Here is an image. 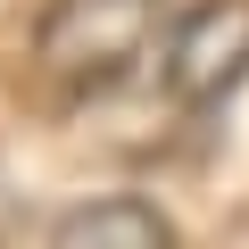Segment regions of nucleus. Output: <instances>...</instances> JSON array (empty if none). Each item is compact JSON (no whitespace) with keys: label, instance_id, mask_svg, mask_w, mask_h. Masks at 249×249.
I'll return each instance as SVG.
<instances>
[{"label":"nucleus","instance_id":"nucleus-3","mask_svg":"<svg viewBox=\"0 0 249 249\" xmlns=\"http://www.w3.org/2000/svg\"><path fill=\"white\" fill-rule=\"evenodd\" d=\"M42 249H175V224L142 191H100V199H75Z\"/></svg>","mask_w":249,"mask_h":249},{"label":"nucleus","instance_id":"nucleus-2","mask_svg":"<svg viewBox=\"0 0 249 249\" xmlns=\"http://www.w3.org/2000/svg\"><path fill=\"white\" fill-rule=\"evenodd\" d=\"M249 83V0H199L166 25V91L183 108H216Z\"/></svg>","mask_w":249,"mask_h":249},{"label":"nucleus","instance_id":"nucleus-1","mask_svg":"<svg viewBox=\"0 0 249 249\" xmlns=\"http://www.w3.org/2000/svg\"><path fill=\"white\" fill-rule=\"evenodd\" d=\"M166 42V0H50L34 25V67L58 100H100Z\"/></svg>","mask_w":249,"mask_h":249}]
</instances>
